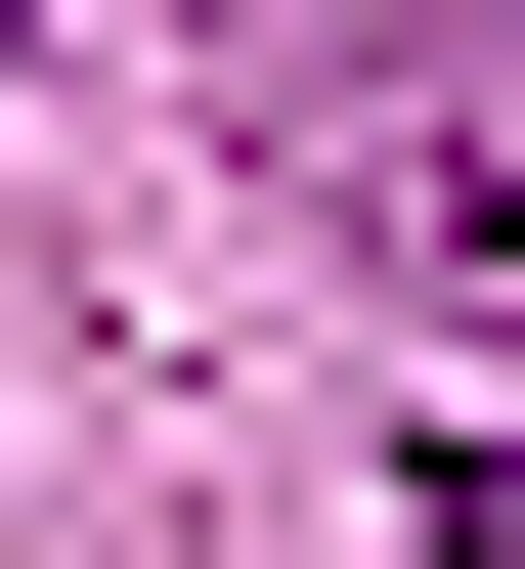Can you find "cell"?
<instances>
[{"mask_svg": "<svg viewBox=\"0 0 525 569\" xmlns=\"http://www.w3.org/2000/svg\"><path fill=\"white\" fill-rule=\"evenodd\" d=\"M351 219L438 307H525V44H351Z\"/></svg>", "mask_w": 525, "mask_h": 569, "instance_id": "cell-1", "label": "cell"}, {"mask_svg": "<svg viewBox=\"0 0 525 569\" xmlns=\"http://www.w3.org/2000/svg\"><path fill=\"white\" fill-rule=\"evenodd\" d=\"M438 569H525V438H438Z\"/></svg>", "mask_w": 525, "mask_h": 569, "instance_id": "cell-2", "label": "cell"}, {"mask_svg": "<svg viewBox=\"0 0 525 569\" xmlns=\"http://www.w3.org/2000/svg\"><path fill=\"white\" fill-rule=\"evenodd\" d=\"M0 44H44V0H0Z\"/></svg>", "mask_w": 525, "mask_h": 569, "instance_id": "cell-3", "label": "cell"}]
</instances>
